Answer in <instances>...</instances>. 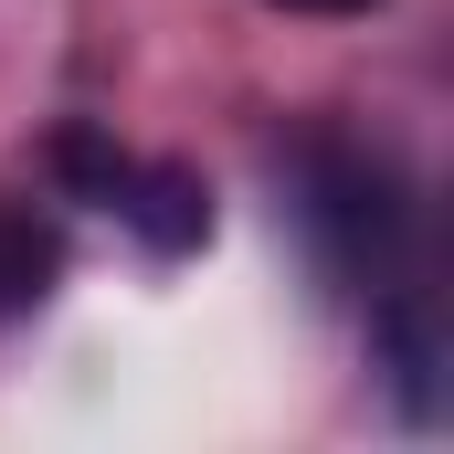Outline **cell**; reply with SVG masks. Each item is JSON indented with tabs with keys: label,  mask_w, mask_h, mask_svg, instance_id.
I'll return each mask as SVG.
<instances>
[{
	"label": "cell",
	"mask_w": 454,
	"mask_h": 454,
	"mask_svg": "<svg viewBox=\"0 0 454 454\" xmlns=\"http://www.w3.org/2000/svg\"><path fill=\"white\" fill-rule=\"evenodd\" d=\"M53 275H64V232L43 212H21V201H0V328L32 317L53 296Z\"/></svg>",
	"instance_id": "3"
},
{
	"label": "cell",
	"mask_w": 454,
	"mask_h": 454,
	"mask_svg": "<svg viewBox=\"0 0 454 454\" xmlns=\"http://www.w3.org/2000/svg\"><path fill=\"white\" fill-rule=\"evenodd\" d=\"M275 180H286V223L307 243V264L339 296H402V232H412V212H402V191H391V169L370 148L296 137L275 159Z\"/></svg>",
	"instance_id": "1"
},
{
	"label": "cell",
	"mask_w": 454,
	"mask_h": 454,
	"mask_svg": "<svg viewBox=\"0 0 454 454\" xmlns=\"http://www.w3.org/2000/svg\"><path fill=\"white\" fill-rule=\"evenodd\" d=\"M96 201H106L148 254H191V243H212V191H201L191 169H159V159H127V148H116V169L96 180Z\"/></svg>",
	"instance_id": "2"
},
{
	"label": "cell",
	"mask_w": 454,
	"mask_h": 454,
	"mask_svg": "<svg viewBox=\"0 0 454 454\" xmlns=\"http://www.w3.org/2000/svg\"><path fill=\"white\" fill-rule=\"evenodd\" d=\"M275 11H370V0H275Z\"/></svg>",
	"instance_id": "4"
}]
</instances>
